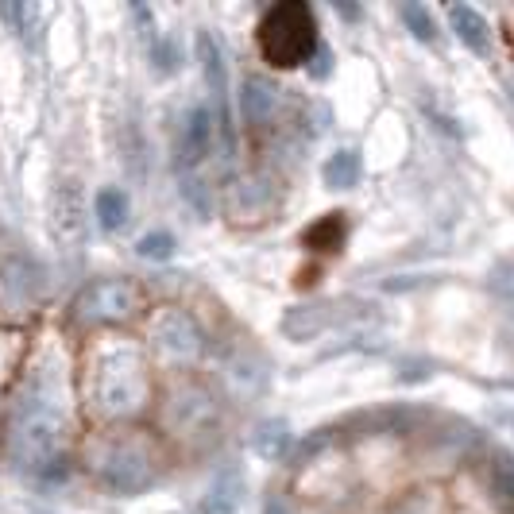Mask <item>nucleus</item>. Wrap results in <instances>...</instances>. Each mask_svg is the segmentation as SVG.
Here are the masks:
<instances>
[{
    "label": "nucleus",
    "mask_w": 514,
    "mask_h": 514,
    "mask_svg": "<svg viewBox=\"0 0 514 514\" xmlns=\"http://www.w3.org/2000/svg\"><path fill=\"white\" fill-rule=\"evenodd\" d=\"M213 395L198 387V383H186V387H178L174 391L171 406H167V422H171L178 433H198L213 422Z\"/></svg>",
    "instance_id": "8"
},
{
    "label": "nucleus",
    "mask_w": 514,
    "mask_h": 514,
    "mask_svg": "<svg viewBox=\"0 0 514 514\" xmlns=\"http://www.w3.org/2000/svg\"><path fill=\"white\" fill-rule=\"evenodd\" d=\"M256 449H259V457L279 460L286 449H290V426H286V422H263L256 433Z\"/></svg>",
    "instance_id": "16"
},
{
    "label": "nucleus",
    "mask_w": 514,
    "mask_h": 514,
    "mask_svg": "<svg viewBox=\"0 0 514 514\" xmlns=\"http://www.w3.org/2000/svg\"><path fill=\"white\" fill-rule=\"evenodd\" d=\"M66 402H62V375L55 368H39L20 391L12 422H8V457L24 472H51L62 445Z\"/></svg>",
    "instance_id": "1"
},
{
    "label": "nucleus",
    "mask_w": 514,
    "mask_h": 514,
    "mask_svg": "<svg viewBox=\"0 0 514 514\" xmlns=\"http://www.w3.org/2000/svg\"><path fill=\"white\" fill-rule=\"evenodd\" d=\"M306 240V248H314V252H337L344 240V221L341 213H329L325 221H317L314 229L302 236Z\"/></svg>",
    "instance_id": "14"
},
{
    "label": "nucleus",
    "mask_w": 514,
    "mask_h": 514,
    "mask_svg": "<svg viewBox=\"0 0 514 514\" xmlns=\"http://www.w3.org/2000/svg\"><path fill=\"white\" fill-rule=\"evenodd\" d=\"M198 58L201 70H205V82L213 89V101H217V128H221V140H225V155H232V124H229V66L221 55V43L201 31L198 35Z\"/></svg>",
    "instance_id": "6"
},
{
    "label": "nucleus",
    "mask_w": 514,
    "mask_h": 514,
    "mask_svg": "<svg viewBox=\"0 0 514 514\" xmlns=\"http://www.w3.org/2000/svg\"><path fill=\"white\" fill-rule=\"evenodd\" d=\"M97 221L105 232H116L128 221V194L124 190H101L97 194Z\"/></svg>",
    "instance_id": "15"
},
{
    "label": "nucleus",
    "mask_w": 514,
    "mask_h": 514,
    "mask_svg": "<svg viewBox=\"0 0 514 514\" xmlns=\"http://www.w3.org/2000/svg\"><path fill=\"white\" fill-rule=\"evenodd\" d=\"M259 51L275 66H302L317 51V20L306 0H283L259 20Z\"/></svg>",
    "instance_id": "2"
},
{
    "label": "nucleus",
    "mask_w": 514,
    "mask_h": 514,
    "mask_svg": "<svg viewBox=\"0 0 514 514\" xmlns=\"http://www.w3.org/2000/svg\"><path fill=\"white\" fill-rule=\"evenodd\" d=\"M511 89H514V86H511Z\"/></svg>",
    "instance_id": "22"
},
{
    "label": "nucleus",
    "mask_w": 514,
    "mask_h": 514,
    "mask_svg": "<svg viewBox=\"0 0 514 514\" xmlns=\"http://www.w3.org/2000/svg\"><path fill=\"white\" fill-rule=\"evenodd\" d=\"M151 337L174 360H194L201 352V344H205L198 321L186 314V310H163V314L151 321Z\"/></svg>",
    "instance_id": "7"
},
{
    "label": "nucleus",
    "mask_w": 514,
    "mask_h": 514,
    "mask_svg": "<svg viewBox=\"0 0 514 514\" xmlns=\"http://www.w3.org/2000/svg\"><path fill=\"white\" fill-rule=\"evenodd\" d=\"M151 395V379H147V364L140 352L132 348H116L97 364V379H93V399L105 418H128L143 410V402Z\"/></svg>",
    "instance_id": "3"
},
{
    "label": "nucleus",
    "mask_w": 514,
    "mask_h": 514,
    "mask_svg": "<svg viewBox=\"0 0 514 514\" xmlns=\"http://www.w3.org/2000/svg\"><path fill=\"white\" fill-rule=\"evenodd\" d=\"M449 20H453V31H457L460 43H464L468 51H476V55H487V51H491V31H487L484 16H480L476 8L453 4V8H449Z\"/></svg>",
    "instance_id": "12"
},
{
    "label": "nucleus",
    "mask_w": 514,
    "mask_h": 514,
    "mask_svg": "<svg viewBox=\"0 0 514 514\" xmlns=\"http://www.w3.org/2000/svg\"><path fill=\"white\" fill-rule=\"evenodd\" d=\"M317 329H321V314H317V310H290L283 321V333L286 337H294V341L314 337Z\"/></svg>",
    "instance_id": "18"
},
{
    "label": "nucleus",
    "mask_w": 514,
    "mask_h": 514,
    "mask_svg": "<svg viewBox=\"0 0 514 514\" xmlns=\"http://www.w3.org/2000/svg\"><path fill=\"white\" fill-rule=\"evenodd\" d=\"M279 109V89L271 78H263V74H252V78H244V86H240V113L248 124H267L271 116Z\"/></svg>",
    "instance_id": "10"
},
{
    "label": "nucleus",
    "mask_w": 514,
    "mask_h": 514,
    "mask_svg": "<svg viewBox=\"0 0 514 514\" xmlns=\"http://www.w3.org/2000/svg\"><path fill=\"white\" fill-rule=\"evenodd\" d=\"M360 151H352V147H344L337 151L329 163H325V186L329 190H352L356 182H360Z\"/></svg>",
    "instance_id": "13"
},
{
    "label": "nucleus",
    "mask_w": 514,
    "mask_h": 514,
    "mask_svg": "<svg viewBox=\"0 0 514 514\" xmlns=\"http://www.w3.org/2000/svg\"><path fill=\"white\" fill-rule=\"evenodd\" d=\"M399 12H402V20H406V28L414 31V39H422V43H433V39H437V24H433L426 4H402Z\"/></svg>",
    "instance_id": "17"
},
{
    "label": "nucleus",
    "mask_w": 514,
    "mask_h": 514,
    "mask_svg": "<svg viewBox=\"0 0 514 514\" xmlns=\"http://www.w3.org/2000/svg\"><path fill=\"white\" fill-rule=\"evenodd\" d=\"M97 472L101 480L120 491V495H140L155 484V445L143 437V433H113L97 445Z\"/></svg>",
    "instance_id": "4"
},
{
    "label": "nucleus",
    "mask_w": 514,
    "mask_h": 514,
    "mask_svg": "<svg viewBox=\"0 0 514 514\" xmlns=\"http://www.w3.org/2000/svg\"><path fill=\"white\" fill-rule=\"evenodd\" d=\"M213 128H217V116L205 105H194L186 120H182V132H178V155L186 167H198L201 159L213 151Z\"/></svg>",
    "instance_id": "9"
},
{
    "label": "nucleus",
    "mask_w": 514,
    "mask_h": 514,
    "mask_svg": "<svg viewBox=\"0 0 514 514\" xmlns=\"http://www.w3.org/2000/svg\"><path fill=\"white\" fill-rule=\"evenodd\" d=\"M143 310V290L132 279H97L74 298V317L82 325H120Z\"/></svg>",
    "instance_id": "5"
},
{
    "label": "nucleus",
    "mask_w": 514,
    "mask_h": 514,
    "mask_svg": "<svg viewBox=\"0 0 514 514\" xmlns=\"http://www.w3.org/2000/svg\"><path fill=\"white\" fill-rule=\"evenodd\" d=\"M244 503V472L240 468H221L201 499V514H236Z\"/></svg>",
    "instance_id": "11"
},
{
    "label": "nucleus",
    "mask_w": 514,
    "mask_h": 514,
    "mask_svg": "<svg viewBox=\"0 0 514 514\" xmlns=\"http://www.w3.org/2000/svg\"><path fill=\"white\" fill-rule=\"evenodd\" d=\"M495 480H499V487H503V495H511V499H514V460L511 457L499 460V468H495Z\"/></svg>",
    "instance_id": "20"
},
{
    "label": "nucleus",
    "mask_w": 514,
    "mask_h": 514,
    "mask_svg": "<svg viewBox=\"0 0 514 514\" xmlns=\"http://www.w3.org/2000/svg\"><path fill=\"white\" fill-rule=\"evenodd\" d=\"M263 514H294V511H290V503H286L283 495H271V499H267V511Z\"/></svg>",
    "instance_id": "21"
},
{
    "label": "nucleus",
    "mask_w": 514,
    "mask_h": 514,
    "mask_svg": "<svg viewBox=\"0 0 514 514\" xmlns=\"http://www.w3.org/2000/svg\"><path fill=\"white\" fill-rule=\"evenodd\" d=\"M140 259H151V263H163V259L174 256V236L171 232H147L140 244H136Z\"/></svg>",
    "instance_id": "19"
}]
</instances>
